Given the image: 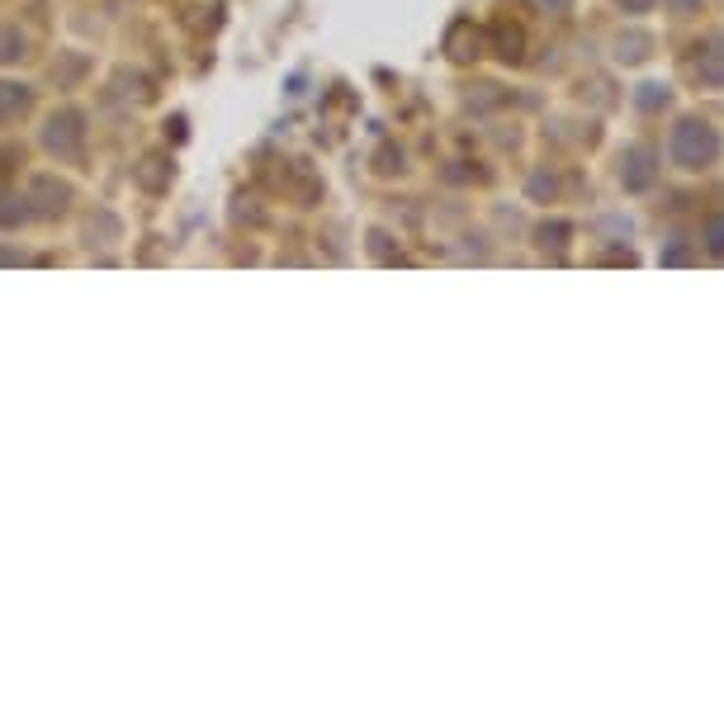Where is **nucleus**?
<instances>
[{
    "label": "nucleus",
    "mask_w": 724,
    "mask_h": 724,
    "mask_svg": "<svg viewBox=\"0 0 724 724\" xmlns=\"http://www.w3.org/2000/svg\"><path fill=\"white\" fill-rule=\"evenodd\" d=\"M28 204H38V213H62L71 204V190L57 176H34L28 180Z\"/></svg>",
    "instance_id": "nucleus-3"
},
{
    "label": "nucleus",
    "mask_w": 724,
    "mask_h": 724,
    "mask_svg": "<svg viewBox=\"0 0 724 724\" xmlns=\"http://www.w3.org/2000/svg\"><path fill=\"white\" fill-rule=\"evenodd\" d=\"M24 105H28V91H24V85L0 81V119H14V114H24Z\"/></svg>",
    "instance_id": "nucleus-4"
},
{
    "label": "nucleus",
    "mask_w": 724,
    "mask_h": 724,
    "mask_svg": "<svg viewBox=\"0 0 724 724\" xmlns=\"http://www.w3.org/2000/svg\"><path fill=\"white\" fill-rule=\"evenodd\" d=\"M715 152H720V138H715V128H710V123H696V119L677 123V133H673V162L677 166H687V170L710 166V162H715Z\"/></svg>",
    "instance_id": "nucleus-1"
},
{
    "label": "nucleus",
    "mask_w": 724,
    "mask_h": 724,
    "mask_svg": "<svg viewBox=\"0 0 724 724\" xmlns=\"http://www.w3.org/2000/svg\"><path fill=\"white\" fill-rule=\"evenodd\" d=\"M43 138H48V147L57 156H81V114H71V109L52 114V123H48Z\"/></svg>",
    "instance_id": "nucleus-2"
},
{
    "label": "nucleus",
    "mask_w": 724,
    "mask_h": 724,
    "mask_svg": "<svg viewBox=\"0 0 724 724\" xmlns=\"http://www.w3.org/2000/svg\"><path fill=\"white\" fill-rule=\"evenodd\" d=\"M24 57V34L20 28H0V62H14Z\"/></svg>",
    "instance_id": "nucleus-5"
}]
</instances>
